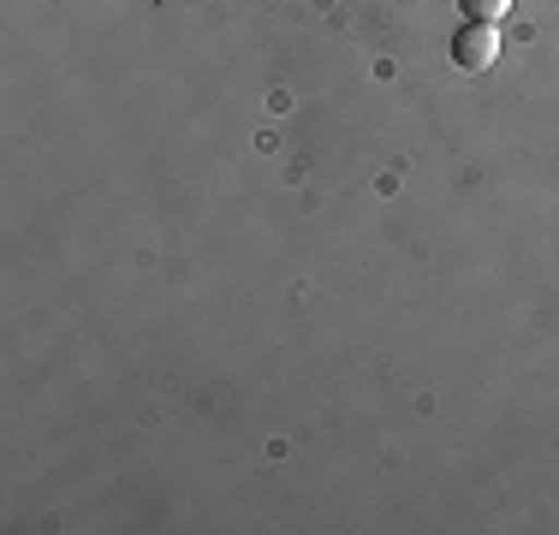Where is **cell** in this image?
<instances>
[{
	"instance_id": "cell-1",
	"label": "cell",
	"mask_w": 559,
	"mask_h": 535,
	"mask_svg": "<svg viewBox=\"0 0 559 535\" xmlns=\"http://www.w3.org/2000/svg\"><path fill=\"white\" fill-rule=\"evenodd\" d=\"M495 54H500L495 24H464L459 43H452V66H464V72H483V66H495Z\"/></svg>"
},
{
	"instance_id": "cell-2",
	"label": "cell",
	"mask_w": 559,
	"mask_h": 535,
	"mask_svg": "<svg viewBox=\"0 0 559 535\" xmlns=\"http://www.w3.org/2000/svg\"><path fill=\"white\" fill-rule=\"evenodd\" d=\"M459 7H464V19H471V24H495L500 12H512V0H459Z\"/></svg>"
}]
</instances>
